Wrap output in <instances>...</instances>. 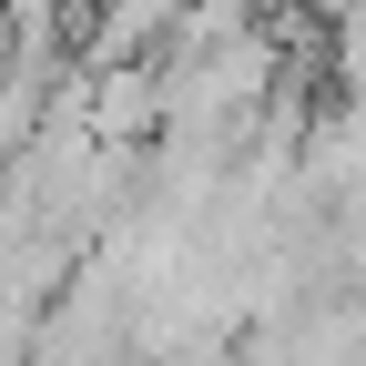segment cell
Returning <instances> with one entry per match:
<instances>
[{
	"mask_svg": "<svg viewBox=\"0 0 366 366\" xmlns=\"http://www.w3.org/2000/svg\"><path fill=\"white\" fill-rule=\"evenodd\" d=\"M326 51H336V81L366 92V0H356V11H336V41H326Z\"/></svg>",
	"mask_w": 366,
	"mask_h": 366,
	"instance_id": "cell-1",
	"label": "cell"
}]
</instances>
